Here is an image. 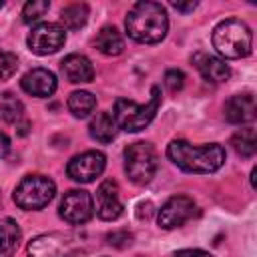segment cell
I'll return each mask as SVG.
<instances>
[{
	"mask_svg": "<svg viewBox=\"0 0 257 257\" xmlns=\"http://www.w3.org/2000/svg\"><path fill=\"white\" fill-rule=\"evenodd\" d=\"M167 157L173 161V165H177L179 169H183L187 173L207 175V173H215L217 169L223 167L225 149L217 143L195 147L187 141L175 139L167 147Z\"/></svg>",
	"mask_w": 257,
	"mask_h": 257,
	"instance_id": "1",
	"label": "cell"
},
{
	"mask_svg": "<svg viewBox=\"0 0 257 257\" xmlns=\"http://www.w3.org/2000/svg\"><path fill=\"white\" fill-rule=\"evenodd\" d=\"M124 26L133 40L155 44L165 38L169 30V18L159 2H137L128 10Z\"/></svg>",
	"mask_w": 257,
	"mask_h": 257,
	"instance_id": "2",
	"label": "cell"
},
{
	"mask_svg": "<svg viewBox=\"0 0 257 257\" xmlns=\"http://www.w3.org/2000/svg\"><path fill=\"white\" fill-rule=\"evenodd\" d=\"M213 46L225 58H245L253 48L251 28L239 18H227L215 26Z\"/></svg>",
	"mask_w": 257,
	"mask_h": 257,
	"instance_id": "3",
	"label": "cell"
},
{
	"mask_svg": "<svg viewBox=\"0 0 257 257\" xmlns=\"http://www.w3.org/2000/svg\"><path fill=\"white\" fill-rule=\"evenodd\" d=\"M159 104H161V88L153 86L151 98L145 104H137L128 98H118L114 102L112 116H114L118 128L128 131V133H137V131H143L145 126L151 124V120L155 118V114L159 110Z\"/></svg>",
	"mask_w": 257,
	"mask_h": 257,
	"instance_id": "4",
	"label": "cell"
},
{
	"mask_svg": "<svg viewBox=\"0 0 257 257\" xmlns=\"http://www.w3.org/2000/svg\"><path fill=\"white\" fill-rule=\"evenodd\" d=\"M56 193V185L52 179L44 175H26L14 189V203L24 211H38L46 207Z\"/></svg>",
	"mask_w": 257,
	"mask_h": 257,
	"instance_id": "5",
	"label": "cell"
},
{
	"mask_svg": "<svg viewBox=\"0 0 257 257\" xmlns=\"http://www.w3.org/2000/svg\"><path fill=\"white\" fill-rule=\"evenodd\" d=\"M124 171L135 185H147L157 173V153L153 145L137 141L124 149Z\"/></svg>",
	"mask_w": 257,
	"mask_h": 257,
	"instance_id": "6",
	"label": "cell"
},
{
	"mask_svg": "<svg viewBox=\"0 0 257 257\" xmlns=\"http://www.w3.org/2000/svg\"><path fill=\"white\" fill-rule=\"evenodd\" d=\"M80 241L72 233H44L28 243L30 257H74Z\"/></svg>",
	"mask_w": 257,
	"mask_h": 257,
	"instance_id": "7",
	"label": "cell"
},
{
	"mask_svg": "<svg viewBox=\"0 0 257 257\" xmlns=\"http://www.w3.org/2000/svg\"><path fill=\"white\" fill-rule=\"evenodd\" d=\"M26 42L34 54L46 56V54H54L56 50H60L64 46L66 32L56 22H40L30 30Z\"/></svg>",
	"mask_w": 257,
	"mask_h": 257,
	"instance_id": "8",
	"label": "cell"
},
{
	"mask_svg": "<svg viewBox=\"0 0 257 257\" xmlns=\"http://www.w3.org/2000/svg\"><path fill=\"white\" fill-rule=\"evenodd\" d=\"M58 213L66 223L82 225V223L90 221V217L94 215V201H92L90 193H86L82 189H72V191L64 193Z\"/></svg>",
	"mask_w": 257,
	"mask_h": 257,
	"instance_id": "9",
	"label": "cell"
},
{
	"mask_svg": "<svg viewBox=\"0 0 257 257\" xmlns=\"http://www.w3.org/2000/svg\"><path fill=\"white\" fill-rule=\"evenodd\" d=\"M106 167V157L100 151H84L72 157L66 165V173L76 183H92L96 177L102 175Z\"/></svg>",
	"mask_w": 257,
	"mask_h": 257,
	"instance_id": "10",
	"label": "cell"
},
{
	"mask_svg": "<svg viewBox=\"0 0 257 257\" xmlns=\"http://www.w3.org/2000/svg\"><path fill=\"white\" fill-rule=\"evenodd\" d=\"M195 213V201L187 195H175L171 197L161 209H159V227L163 229H175L187 223Z\"/></svg>",
	"mask_w": 257,
	"mask_h": 257,
	"instance_id": "11",
	"label": "cell"
},
{
	"mask_svg": "<svg viewBox=\"0 0 257 257\" xmlns=\"http://www.w3.org/2000/svg\"><path fill=\"white\" fill-rule=\"evenodd\" d=\"M122 201H120V191L118 185L112 179H106L100 183L96 191V211L102 221H114L122 215Z\"/></svg>",
	"mask_w": 257,
	"mask_h": 257,
	"instance_id": "12",
	"label": "cell"
},
{
	"mask_svg": "<svg viewBox=\"0 0 257 257\" xmlns=\"http://www.w3.org/2000/svg\"><path fill=\"white\" fill-rule=\"evenodd\" d=\"M20 86L24 92L38 96V98H44L56 90V76L48 68H32L22 76Z\"/></svg>",
	"mask_w": 257,
	"mask_h": 257,
	"instance_id": "13",
	"label": "cell"
},
{
	"mask_svg": "<svg viewBox=\"0 0 257 257\" xmlns=\"http://www.w3.org/2000/svg\"><path fill=\"white\" fill-rule=\"evenodd\" d=\"M225 118L233 124H245V122H251L255 118V112H257V102H255V96L251 92H245V94H235L231 96L227 102H225Z\"/></svg>",
	"mask_w": 257,
	"mask_h": 257,
	"instance_id": "14",
	"label": "cell"
},
{
	"mask_svg": "<svg viewBox=\"0 0 257 257\" xmlns=\"http://www.w3.org/2000/svg\"><path fill=\"white\" fill-rule=\"evenodd\" d=\"M193 64H195V68L199 70V74H201L205 80L215 82V84L225 82V80H229V76H231L229 64H225V60H221V58H217V56H209V54L197 52V54L193 56Z\"/></svg>",
	"mask_w": 257,
	"mask_h": 257,
	"instance_id": "15",
	"label": "cell"
},
{
	"mask_svg": "<svg viewBox=\"0 0 257 257\" xmlns=\"http://www.w3.org/2000/svg\"><path fill=\"white\" fill-rule=\"evenodd\" d=\"M60 70L64 74V78L72 84H82V82H90L94 78V68L92 62L82 56V54H68L62 62H60Z\"/></svg>",
	"mask_w": 257,
	"mask_h": 257,
	"instance_id": "16",
	"label": "cell"
},
{
	"mask_svg": "<svg viewBox=\"0 0 257 257\" xmlns=\"http://www.w3.org/2000/svg\"><path fill=\"white\" fill-rule=\"evenodd\" d=\"M94 44L106 56H118L124 50V38L116 26H102L94 38Z\"/></svg>",
	"mask_w": 257,
	"mask_h": 257,
	"instance_id": "17",
	"label": "cell"
},
{
	"mask_svg": "<svg viewBox=\"0 0 257 257\" xmlns=\"http://www.w3.org/2000/svg\"><path fill=\"white\" fill-rule=\"evenodd\" d=\"M116 131H118V126H116V120H114V116L110 112H96V116L88 124L90 137L94 141H98V143H110V141H114Z\"/></svg>",
	"mask_w": 257,
	"mask_h": 257,
	"instance_id": "18",
	"label": "cell"
},
{
	"mask_svg": "<svg viewBox=\"0 0 257 257\" xmlns=\"http://www.w3.org/2000/svg\"><path fill=\"white\" fill-rule=\"evenodd\" d=\"M20 237L22 231L14 219L10 217L0 219V257H10L18 249Z\"/></svg>",
	"mask_w": 257,
	"mask_h": 257,
	"instance_id": "19",
	"label": "cell"
},
{
	"mask_svg": "<svg viewBox=\"0 0 257 257\" xmlns=\"http://www.w3.org/2000/svg\"><path fill=\"white\" fill-rule=\"evenodd\" d=\"M60 20L68 30H78L86 24L88 20V6L84 2H74L62 8L60 12Z\"/></svg>",
	"mask_w": 257,
	"mask_h": 257,
	"instance_id": "20",
	"label": "cell"
},
{
	"mask_svg": "<svg viewBox=\"0 0 257 257\" xmlns=\"http://www.w3.org/2000/svg\"><path fill=\"white\" fill-rule=\"evenodd\" d=\"M231 145H233V149H235L237 155H241V157H253L255 151H257L255 128H253V126L239 128V131L231 137Z\"/></svg>",
	"mask_w": 257,
	"mask_h": 257,
	"instance_id": "21",
	"label": "cell"
},
{
	"mask_svg": "<svg viewBox=\"0 0 257 257\" xmlns=\"http://www.w3.org/2000/svg\"><path fill=\"white\" fill-rule=\"evenodd\" d=\"M96 108V98L86 90H76L68 96V110L76 118H86Z\"/></svg>",
	"mask_w": 257,
	"mask_h": 257,
	"instance_id": "22",
	"label": "cell"
},
{
	"mask_svg": "<svg viewBox=\"0 0 257 257\" xmlns=\"http://www.w3.org/2000/svg\"><path fill=\"white\" fill-rule=\"evenodd\" d=\"M22 116H24V104L12 92H2L0 94V118L4 122H18Z\"/></svg>",
	"mask_w": 257,
	"mask_h": 257,
	"instance_id": "23",
	"label": "cell"
},
{
	"mask_svg": "<svg viewBox=\"0 0 257 257\" xmlns=\"http://www.w3.org/2000/svg\"><path fill=\"white\" fill-rule=\"evenodd\" d=\"M48 8H50V2H46V0H30L22 8V20L26 24L36 22V20H40L48 12Z\"/></svg>",
	"mask_w": 257,
	"mask_h": 257,
	"instance_id": "24",
	"label": "cell"
},
{
	"mask_svg": "<svg viewBox=\"0 0 257 257\" xmlns=\"http://www.w3.org/2000/svg\"><path fill=\"white\" fill-rule=\"evenodd\" d=\"M18 68V60L12 52L0 50V80H8Z\"/></svg>",
	"mask_w": 257,
	"mask_h": 257,
	"instance_id": "25",
	"label": "cell"
},
{
	"mask_svg": "<svg viewBox=\"0 0 257 257\" xmlns=\"http://www.w3.org/2000/svg\"><path fill=\"white\" fill-rule=\"evenodd\" d=\"M183 84H185V74H183V70L171 68V70L165 72V86H167L171 92H179V90L183 88Z\"/></svg>",
	"mask_w": 257,
	"mask_h": 257,
	"instance_id": "26",
	"label": "cell"
},
{
	"mask_svg": "<svg viewBox=\"0 0 257 257\" xmlns=\"http://www.w3.org/2000/svg\"><path fill=\"white\" fill-rule=\"evenodd\" d=\"M106 239H108V245L118 247V249H124L126 245H131L133 235H131L128 231L120 229V231H112V233H108V235H106Z\"/></svg>",
	"mask_w": 257,
	"mask_h": 257,
	"instance_id": "27",
	"label": "cell"
},
{
	"mask_svg": "<svg viewBox=\"0 0 257 257\" xmlns=\"http://www.w3.org/2000/svg\"><path fill=\"white\" fill-rule=\"evenodd\" d=\"M175 257H213V255L201 249H181L175 253Z\"/></svg>",
	"mask_w": 257,
	"mask_h": 257,
	"instance_id": "28",
	"label": "cell"
},
{
	"mask_svg": "<svg viewBox=\"0 0 257 257\" xmlns=\"http://www.w3.org/2000/svg\"><path fill=\"white\" fill-rule=\"evenodd\" d=\"M153 213V203L151 201H145V203H139L137 205V217L139 219H149Z\"/></svg>",
	"mask_w": 257,
	"mask_h": 257,
	"instance_id": "29",
	"label": "cell"
},
{
	"mask_svg": "<svg viewBox=\"0 0 257 257\" xmlns=\"http://www.w3.org/2000/svg\"><path fill=\"white\" fill-rule=\"evenodd\" d=\"M8 153H10V139L6 133L0 131V159H4Z\"/></svg>",
	"mask_w": 257,
	"mask_h": 257,
	"instance_id": "30",
	"label": "cell"
},
{
	"mask_svg": "<svg viewBox=\"0 0 257 257\" xmlns=\"http://www.w3.org/2000/svg\"><path fill=\"white\" fill-rule=\"evenodd\" d=\"M173 8H177V10H181V12H191V10H195L197 8V2H173Z\"/></svg>",
	"mask_w": 257,
	"mask_h": 257,
	"instance_id": "31",
	"label": "cell"
},
{
	"mask_svg": "<svg viewBox=\"0 0 257 257\" xmlns=\"http://www.w3.org/2000/svg\"><path fill=\"white\" fill-rule=\"evenodd\" d=\"M2 6H4V2H2V0H0V8H2Z\"/></svg>",
	"mask_w": 257,
	"mask_h": 257,
	"instance_id": "32",
	"label": "cell"
}]
</instances>
